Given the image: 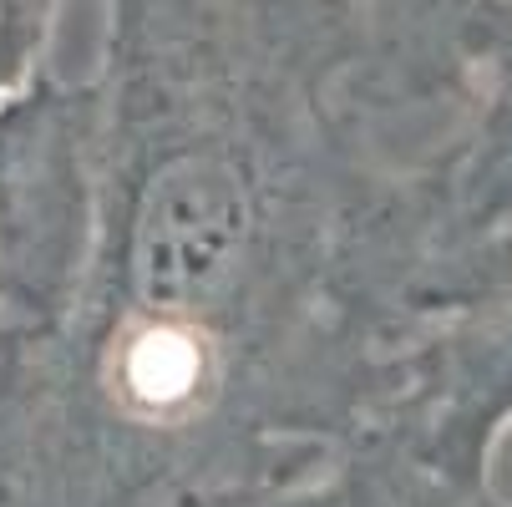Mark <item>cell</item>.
<instances>
[{"mask_svg": "<svg viewBox=\"0 0 512 507\" xmlns=\"http://www.w3.org/2000/svg\"><path fill=\"white\" fill-rule=\"evenodd\" d=\"M512 431V219L431 274L386 437L452 482H487Z\"/></svg>", "mask_w": 512, "mask_h": 507, "instance_id": "1", "label": "cell"}, {"mask_svg": "<svg viewBox=\"0 0 512 507\" xmlns=\"http://www.w3.org/2000/svg\"><path fill=\"white\" fill-rule=\"evenodd\" d=\"M87 239V97L61 71L0 107V335L61 315Z\"/></svg>", "mask_w": 512, "mask_h": 507, "instance_id": "2", "label": "cell"}, {"mask_svg": "<svg viewBox=\"0 0 512 507\" xmlns=\"http://www.w3.org/2000/svg\"><path fill=\"white\" fill-rule=\"evenodd\" d=\"M452 249L512 219V0H482L472 107L447 163Z\"/></svg>", "mask_w": 512, "mask_h": 507, "instance_id": "3", "label": "cell"}, {"mask_svg": "<svg viewBox=\"0 0 512 507\" xmlns=\"http://www.w3.org/2000/svg\"><path fill=\"white\" fill-rule=\"evenodd\" d=\"M376 482H381V437L360 442L355 452L325 467L188 492L173 507H376Z\"/></svg>", "mask_w": 512, "mask_h": 507, "instance_id": "4", "label": "cell"}, {"mask_svg": "<svg viewBox=\"0 0 512 507\" xmlns=\"http://www.w3.org/2000/svg\"><path fill=\"white\" fill-rule=\"evenodd\" d=\"M77 0H0V107L56 77V41Z\"/></svg>", "mask_w": 512, "mask_h": 507, "instance_id": "5", "label": "cell"}, {"mask_svg": "<svg viewBox=\"0 0 512 507\" xmlns=\"http://www.w3.org/2000/svg\"><path fill=\"white\" fill-rule=\"evenodd\" d=\"M376 507H512V492L487 482H452L416 462L401 442L381 437V482H376Z\"/></svg>", "mask_w": 512, "mask_h": 507, "instance_id": "6", "label": "cell"}, {"mask_svg": "<svg viewBox=\"0 0 512 507\" xmlns=\"http://www.w3.org/2000/svg\"><path fill=\"white\" fill-rule=\"evenodd\" d=\"M492 482L512 492V431L502 437V447H497V457H492Z\"/></svg>", "mask_w": 512, "mask_h": 507, "instance_id": "7", "label": "cell"}]
</instances>
